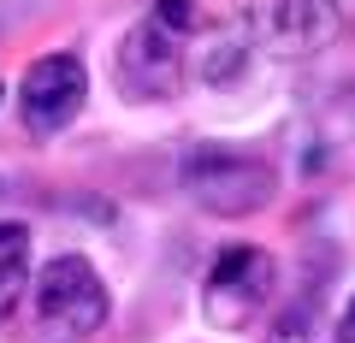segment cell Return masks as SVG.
<instances>
[{
	"label": "cell",
	"instance_id": "1",
	"mask_svg": "<svg viewBox=\"0 0 355 343\" xmlns=\"http://www.w3.org/2000/svg\"><path fill=\"white\" fill-rule=\"evenodd\" d=\"M178 178L190 190V202L214 219H243V213H261L272 195H279V172L254 154L237 148H190Z\"/></svg>",
	"mask_w": 355,
	"mask_h": 343
},
{
	"label": "cell",
	"instance_id": "2",
	"mask_svg": "<svg viewBox=\"0 0 355 343\" xmlns=\"http://www.w3.org/2000/svg\"><path fill=\"white\" fill-rule=\"evenodd\" d=\"M113 314L101 272L83 254H53L36 279V319H42V343H89Z\"/></svg>",
	"mask_w": 355,
	"mask_h": 343
},
{
	"label": "cell",
	"instance_id": "3",
	"mask_svg": "<svg viewBox=\"0 0 355 343\" xmlns=\"http://www.w3.org/2000/svg\"><path fill=\"white\" fill-rule=\"evenodd\" d=\"M272 279H279V267H272V254H266V249H254V243H225V249L214 254V267H207V284H202L207 326L243 331L266 308Z\"/></svg>",
	"mask_w": 355,
	"mask_h": 343
},
{
	"label": "cell",
	"instance_id": "4",
	"mask_svg": "<svg viewBox=\"0 0 355 343\" xmlns=\"http://www.w3.org/2000/svg\"><path fill=\"white\" fill-rule=\"evenodd\" d=\"M89 101V71L77 53H42L18 83V118L30 137H60Z\"/></svg>",
	"mask_w": 355,
	"mask_h": 343
},
{
	"label": "cell",
	"instance_id": "5",
	"mask_svg": "<svg viewBox=\"0 0 355 343\" xmlns=\"http://www.w3.org/2000/svg\"><path fill=\"white\" fill-rule=\"evenodd\" d=\"M119 89L130 101H172L184 95V77H190V60L178 48V36H166L154 18H137L119 42Z\"/></svg>",
	"mask_w": 355,
	"mask_h": 343
},
{
	"label": "cell",
	"instance_id": "6",
	"mask_svg": "<svg viewBox=\"0 0 355 343\" xmlns=\"http://www.w3.org/2000/svg\"><path fill=\"white\" fill-rule=\"evenodd\" d=\"M272 30H279V42L291 53H320V48L338 42L343 12H338V0H279Z\"/></svg>",
	"mask_w": 355,
	"mask_h": 343
},
{
	"label": "cell",
	"instance_id": "7",
	"mask_svg": "<svg viewBox=\"0 0 355 343\" xmlns=\"http://www.w3.org/2000/svg\"><path fill=\"white\" fill-rule=\"evenodd\" d=\"M243 65H249V24L225 18L219 30H207L202 48H196V77L202 83H237Z\"/></svg>",
	"mask_w": 355,
	"mask_h": 343
},
{
	"label": "cell",
	"instance_id": "8",
	"mask_svg": "<svg viewBox=\"0 0 355 343\" xmlns=\"http://www.w3.org/2000/svg\"><path fill=\"white\" fill-rule=\"evenodd\" d=\"M24 290H30V225L0 219V319H12Z\"/></svg>",
	"mask_w": 355,
	"mask_h": 343
},
{
	"label": "cell",
	"instance_id": "9",
	"mask_svg": "<svg viewBox=\"0 0 355 343\" xmlns=\"http://www.w3.org/2000/svg\"><path fill=\"white\" fill-rule=\"evenodd\" d=\"M266 343H331V314L320 290H302L296 302H284L279 319L266 326Z\"/></svg>",
	"mask_w": 355,
	"mask_h": 343
},
{
	"label": "cell",
	"instance_id": "10",
	"mask_svg": "<svg viewBox=\"0 0 355 343\" xmlns=\"http://www.w3.org/2000/svg\"><path fill=\"white\" fill-rule=\"evenodd\" d=\"M154 24H160L166 36L196 30V0H154Z\"/></svg>",
	"mask_w": 355,
	"mask_h": 343
},
{
	"label": "cell",
	"instance_id": "11",
	"mask_svg": "<svg viewBox=\"0 0 355 343\" xmlns=\"http://www.w3.org/2000/svg\"><path fill=\"white\" fill-rule=\"evenodd\" d=\"M331 343H355V296H349V308H343V319L331 326Z\"/></svg>",
	"mask_w": 355,
	"mask_h": 343
}]
</instances>
